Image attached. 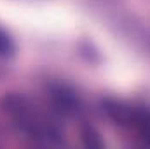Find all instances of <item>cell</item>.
<instances>
[{"label": "cell", "mask_w": 150, "mask_h": 149, "mask_svg": "<svg viewBox=\"0 0 150 149\" xmlns=\"http://www.w3.org/2000/svg\"><path fill=\"white\" fill-rule=\"evenodd\" d=\"M7 111L12 114V117L16 119L18 126L21 130H25L30 137L44 140V142H54L59 137V132L49 123L45 121L42 116H38L37 112L30 109V105H26V102L23 98H9L7 100Z\"/></svg>", "instance_id": "cell-1"}, {"label": "cell", "mask_w": 150, "mask_h": 149, "mask_svg": "<svg viewBox=\"0 0 150 149\" xmlns=\"http://www.w3.org/2000/svg\"><path fill=\"white\" fill-rule=\"evenodd\" d=\"M105 109L110 114L112 119H115L120 125H129V126H131L134 112H136V109H133V107H129V105H126L122 102H115V100L105 102Z\"/></svg>", "instance_id": "cell-2"}, {"label": "cell", "mask_w": 150, "mask_h": 149, "mask_svg": "<svg viewBox=\"0 0 150 149\" xmlns=\"http://www.w3.org/2000/svg\"><path fill=\"white\" fill-rule=\"evenodd\" d=\"M54 105L56 109L63 114H75L79 111V100L72 91L67 90H58L54 93Z\"/></svg>", "instance_id": "cell-3"}, {"label": "cell", "mask_w": 150, "mask_h": 149, "mask_svg": "<svg viewBox=\"0 0 150 149\" xmlns=\"http://www.w3.org/2000/svg\"><path fill=\"white\" fill-rule=\"evenodd\" d=\"M131 126L140 133L142 140L147 146H150V112L149 111H138L136 109Z\"/></svg>", "instance_id": "cell-4"}, {"label": "cell", "mask_w": 150, "mask_h": 149, "mask_svg": "<svg viewBox=\"0 0 150 149\" xmlns=\"http://www.w3.org/2000/svg\"><path fill=\"white\" fill-rule=\"evenodd\" d=\"M12 53H14L12 40L4 30H0V56H11Z\"/></svg>", "instance_id": "cell-5"}, {"label": "cell", "mask_w": 150, "mask_h": 149, "mask_svg": "<svg viewBox=\"0 0 150 149\" xmlns=\"http://www.w3.org/2000/svg\"><path fill=\"white\" fill-rule=\"evenodd\" d=\"M84 144L89 148H101V140L98 139V133L91 128L84 130Z\"/></svg>", "instance_id": "cell-6"}]
</instances>
